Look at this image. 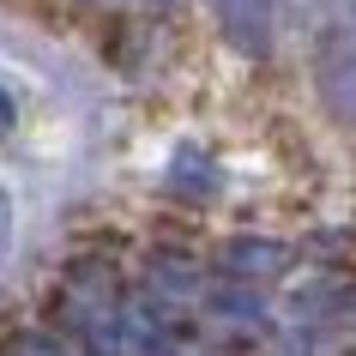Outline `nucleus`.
I'll list each match as a JSON object with an SVG mask.
<instances>
[{
    "instance_id": "nucleus-8",
    "label": "nucleus",
    "mask_w": 356,
    "mask_h": 356,
    "mask_svg": "<svg viewBox=\"0 0 356 356\" xmlns=\"http://www.w3.org/2000/svg\"><path fill=\"white\" fill-rule=\"evenodd\" d=\"M13 121H19V109H13V97L0 91V133H13Z\"/></svg>"
},
{
    "instance_id": "nucleus-4",
    "label": "nucleus",
    "mask_w": 356,
    "mask_h": 356,
    "mask_svg": "<svg viewBox=\"0 0 356 356\" xmlns=\"http://www.w3.org/2000/svg\"><path fill=\"white\" fill-rule=\"evenodd\" d=\"M284 266V248H272V242H229L224 248V272L236 278H260V272H278Z\"/></svg>"
},
{
    "instance_id": "nucleus-6",
    "label": "nucleus",
    "mask_w": 356,
    "mask_h": 356,
    "mask_svg": "<svg viewBox=\"0 0 356 356\" xmlns=\"http://www.w3.org/2000/svg\"><path fill=\"white\" fill-rule=\"evenodd\" d=\"M13 356H67V350H60L55 338H19V350H13Z\"/></svg>"
},
{
    "instance_id": "nucleus-2",
    "label": "nucleus",
    "mask_w": 356,
    "mask_h": 356,
    "mask_svg": "<svg viewBox=\"0 0 356 356\" xmlns=\"http://www.w3.org/2000/svg\"><path fill=\"white\" fill-rule=\"evenodd\" d=\"M218 19H224V37L242 55L272 49V0H218Z\"/></svg>"
},
{
    "instance_id": "nucleus-9",
    "label": "nucleus",
    "mask_w": 356,
    "mask_h": 356,
    "mask_svg": "<svg viewBox=\"0 0 356 356\" xmlns=\"http://www.w3.org/2000/svg\"><path fill=\"white\" fill-rule=\"evenodd\" d=\"M157 6H175V0H157Z\"/></svg>"
},
{
    "instance_id": "nucleus-3",
    "label": "nucleus",
    "mask_w": 356,
    "mask_h": 356,
    "mask_svg": "<svg viewBox=\"0 0 356 356\" xmlns=\"http://www.w3.org/2000/svg\"><path fill=\"white\" fill-rule=\"evenodd\" d=\"M169 188L188 193V200H211V193H218V169H211V157H206V151H193V145H181V151H175V163H169Z\"/></svg>"
},
{
    "instance_id": "nucleus-5",
    "label": "nucleus",
    "mask_w": 356,
    "mask_h": 356,
    "mask_svg": "<svg viewBox=\"0 0 356 356\" xmlns=\"http://www.w3.org/2000/svg\"><path fill=\"white\" fill-rule=\"evenodd\" d=\"M206 308H211V314H224V320H260V314H266V302L254 296V290H229V284L211 290Z\"/></svg>"
},
{
    "instance_id": "nucleus-7",
    "label": "nucleus",
    "mask_w": 356,
    "mask_h": 356,
    "mask_svg": "<svg viewBox=\"0 0 356 356\" xmlns=\"http://www.w3.org/2000/svg\"><path fill=\"white\" fill-rule=\"evenodd\" d=\"M13 236V200H6V188H0V242Z\"/></svg>"
},
{
    "instance_id": "nucleus-1",
    "label": "nucleus",
    "mask_w": 356,
    "mask_h": 356,
    "mask_svg": "<svg viewBox=\"0 0 356 356\" xmlns=\"http://www.w3.org/2000/svg\"><path fill=\"white\" fill-rule=\"evenodd\" d=\"M320 91L344 121H356V31H332L320 55Z\"/></svg>"
}]
</instances>
